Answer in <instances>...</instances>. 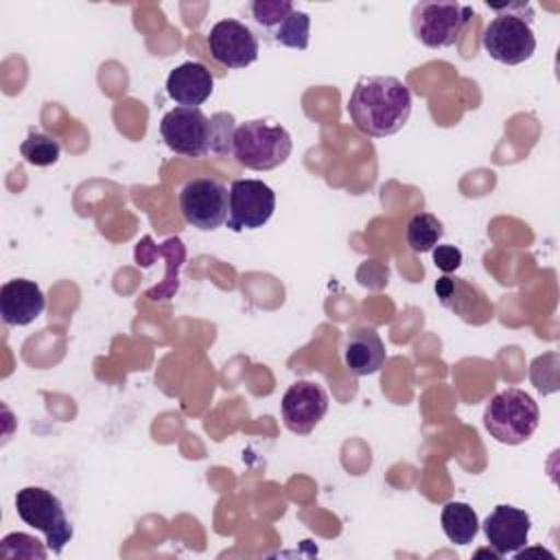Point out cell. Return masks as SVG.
Listing matches in <instances>:
<instances>
[{"mask_svg":"<svg viewBox=\"0 0 560 560\" xmlns=\"http://www.w3.org/2000/svg\"><path fill=\"white\" fill-rule=\"evenodd\" d=\"M46 306L44 291L26 278L7 280L0 287V315L7 326H26L35 322Z\"/></svg>","mask_w":560,"mask_h":560,"instance_id":"5bb4252c","label":"cell"},{"mask_svg":"<svg viewBox=\"0 0 560 560\" xmlns=\"http://www.w3.org/2000/svg\"><path fill=\"white\" fill-rule=\"evenodd\" d=\"M164 144L186 158H203L210 153V118L199 107H175L160 120Z\"/></svg>","mask_w":560,"mask_h":560,"instance_id":"9c48e42d","label":"cell"},{"mask_svg":"<svg viewBox=\"0 0 560 560\" xmlns=\"http://www.w3.org/2000/svg\"><path fill=\"white\" fill-rule=\"evenodd\" d=\"M446 538L455 545H468L479 534L477 512L464 501H448L440 514Z\"/></svg>","mask_w":560,"mask_h":560,"instance_id":"e0dca14e","label":"cell"},{"mask_svg":"<svg viewBox=\"0 0 560 560\" xmlns=\"http://www.w3.org/2000/svg\"><path fill=\"white\" fill-rule=\"evenodd\" d=\"M444 236V225L442 221L431 214V212H416L405 228V241L409 245L411 252L416 254H424L431 252L440 238Z\"/></svg>","mask_w":560,"mask_h":560,"instance_id":"ac0fdd59","label":"cell"},{"mask_svg":"<svg viewBox=\"0 0 560 560\" xmlns=\"http://www.w3.org/2000/svg\"><path fill=\"white\" fill-rule=\"evenodd\" d=\"M483 534L488 545L494 549L499 558L508 553H516L527 545L532 518L525 510L514 505H497L483 521Z\"/></svg>","mask_w":560,"mask_h":560,"instance_id":"4fadbf2b","label":"cell"},{"mask_svg":"<svg viewBox=\"0 0 560 560\" xmlns=\"http://www.w3.org/2000/svg\"><path fill=\"white\" fill-rule=\"evenodd\" d=\"M475 18L472 7L459 2H418L411 9V31L427 48L453 46Z\"/></svg>","mask_w":560,"mask_h":560,"instance_id":"8992f818","label":"cell"},{"mask_svg":"<svg viewBox=\"0 0 560 560\" xmlns=\"http://www.w3.org/2000/svg\"><path fill=\"white\" fill-rule=\"evenodd\" d=\"M492 11H497V18H492L481 35L483 50L490 55V59L503 63V66H518L527 61L536 52V35L532 28V18H525V11H532L527 2L497 7L488 4Z\"/></svg>","mask_w":560,"mask_h":560,"instance_id":"7a4b0ae2","label":"cell"},{"mask_svg":"<svg viewBox=\"0 0 560 560\" xmlns=\"http://www.w3.org/2000/svg\"><path fill=\"white\" fill-rule=\"evenodd\" d=\"M214 90V77L199 61H186L173 68L166 77V94L179 107L203 105Z\"/></svg>","mask_w":560,"mask_h":560,"instance_id":"9a60e30c","label":"cell"},{"mask_svg":"<svg viewBox=\"0 0 560 560\" xmlns=\"http://www.w3.org/2000/svg\"><path fill=\"white\" fill-rule=\"evenodd\" d=\"M276 210V192L260 179H234L228 199V228L232 232L262 228Z\"/></svg>","mask_w":560,"mask_h":560,"instance_id":"ba28073f","label":"cell"},{"mask_svg":"<svg viewBox=\"0 0 560 560\" xmlns=\"http://www.w3.org/2000/svg\"><path fill=\"white\" fill-rule=\"evenodd\" d=\"M284 427L291 433L308 435L328 411V394L319 383L295 381L280 402Z\"/></svg>","mask_w":560,"mask_h":560,"instance_id":"8fae6325","label":"cell"},{"mask_svg":"<svg viewBox=\"0 0 560 560\" xmlns=\"http://www.w3.org/2000/svg\"><path fill=\"white\" fill-rule=\"evenodd\" d=\"M348 114L352 125L365 136H394L411 116V92L392 74L359 77L348 98Z\"/></svg>","mask_w":560,"mask_h":560,"instance_id":"6da1fadb","label":"cell"},{"mask_svg":"<svg viewBox=\"0 0 560 560\" xmlns=\"http://www.w3.org/2000/svg\"><path fill=\"white\" fill-rule=\"evenodd\" d=\"M236 120L228 112H217L210 116V153L232 155V142L236 131Z\"/></svg>","mask_w":560,"mask_h":560,"instance_id":"44dd1931","label":"cell"},{"mask_svg":"<svg viewBox=\"0 0 560 560\" xmlns=\"http://www.w3.org/2000/svg\"><path fill=\"white\" fill-rule=\"evenodd\" d=\"M249 9L254 22L271 33L295 7L291 0H256Z\"/></svg>","mask_w":560,"mask_h":560,"instance_id":"7402d4cb","label":"cell"},{"mask_svg":"<svg viewBox=\"0 0 560 560\" xmlns=\"http://www.w3.org/2000/svg\"><path fill=\"white\" fill-rule=\"evenodd\" d=\"M343 361L357 376L376 374L385 363V346L374 328H357L343 346Z\"/></svg>","mask_w":560,"mask_h":560,"instance_id":"2e32d148","label":"cell"},{"mask_svg":"<svg viewBox=\"0 0 560 560\" xmlns=\"http://www.w3.org/2000/svg\"><path fill=\"white\" fill-rule=\"evenodd\" d=\"M540 422L538 402L518 387H508L490 398L483 409L486 431L501 444L516 446L527 442Z\"/></svg>","mask_w":560,"mask_h":560,"instance_id":"277c9868","label":"cell"},{"mask_svg":"<svg viewBox=\"0 0 560 560\" xmlns=\"http://www.w3.org/2000/svg\"><path fill=\"white\" fill-rule=\"evenodd\" d=\"M15 512L28 527L39 529L46 536V547L55 556H59L74 536V529L70 518L66 516L63 503L59 501L57 494H52L42 486H26L18 490Z\"/></svg>","mask_w":560,"mask_h":560,"instance_id":"5b68a950","label":"cell"},{"mask_svg":"<svg viewBox=\"0 0 560 560\" xmlns=\"http://www.w3.org/2000/svg\"><path fill=\"white\" fill-rule=\"evenodd\" d=\"M230 188L214 177H192L179 188V212L197 230L212 232L228 219Z\"/></svg>","mask_w":560,"mask_h":560,"instance_id":"52a82bcc","label":"cell"},{"mask_svg":"<svg viewBox=\"0 0 560 560\" xmlns=\"http://www.w3.org/2000/svg\"><path fill=\"white\" fill-rule=\"evenodd\" d=\"M208 48L217 63L225 68H247L258 59L256 33L238 20H219L208 33Z\"/></svg>","mask_w":560,"mask_h":560,"instance_id":"30bf717a","label":"cell"},{"mask_svg":"<svg viewBox=\"0 0 560 560\" xmlns=\"http://www.w3.org/2000/svg\"><path fill=\"white\" fill-rule=\"evenodd\" d=\"M291 133L271 120H245L234 131L232 158L249 171H271L291 155Z\"/></svg>","mask_w":560,"mask_h":560,"instance_id":"3957f363","label":"cell"},{"mask_svg":"<svg viewBox=\"0 0 560 560\" xmlns=\"http://www.w3.org/2000/svg\"><path fill=\"white\" fill-rule=\"evenodd\" d=\"M435 295L444 308L468 324H486L492 319V304L481 287L466 278L444 273L435 282Z\"/></svg>","mask_w":560,"mask_h":560,"instance_id":"7c38bea8","label":"cell"},{"mask_svg":"<svg viewBox=\"0 0 560 560\" xmlns=\"http://www.w3.org/2000/svg\"><path fill=\"white\" fill-rule=\"evenodd\" d=\"M308 33H311V18L308 13L293 9L273 31H271V39L280 46L287 48H298L304 50L308 46Z\"/></svg>","mask_w":560,"mask_h":560,"instance_id":"d6986e66","label":"cell"},{"mask_svg":"<svg viewBox=\"0 0 560 560\" xmlns=\"http://www.w3.org/2000/svg\"><path fill=\"white\" fill-rule=\"evenodd\" d=\"M0 553L4 558H46V549L39 545L37 538L28 536V534H9L2 538L0 545Z\"/></svg>","mask_w":560,"mask_h":560,"instance_id":"603a6c76","label":"cell"},{"mask_svg":"<svg viewBox=\"0 0 560 560\" xmlns=\"http://www.w3.org/2000/svg\"><path fill=\"white\" fill-rule=\"evenodd\" d=\"M20 153L33 166H50L59 160L61 144L52 136L31 129L28 136L24 138V142L20 144Z\"/></svg>","mask_w":560,"mask_h":560,"instance_id":"ffe728a7","label":"cell"},{"mask_svg":"<svg viewBox=\"0 0 560 560\" xmlns=\"http://www.w3.org/2000/svg\"><path fill=\"white\" fill-rule=\"evenodd\" d=\"M431 252H433V262L442 273H453L455 269H459L464 260L462 249L455 245H435Z\"/></svg>","mask_w":560,"mask_h":560,"instance_id":"cb8c5ba5","label":"cell"}]
</instances>
